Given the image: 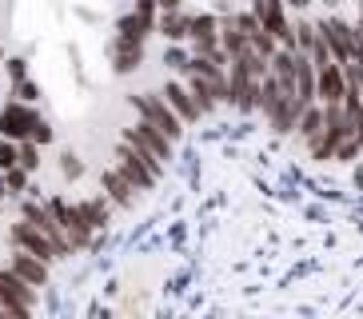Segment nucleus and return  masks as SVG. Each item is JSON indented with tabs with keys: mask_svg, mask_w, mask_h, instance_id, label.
<instances>
[{
	"mask_svg": "<svg viewBox=\"0 0 363 319\" xmlns=\"http://www.w3.org/2000/svg\"><path fill=\"white\" fill-rule=\"evenodd\" d=\"M0 308L9 319H33L40 311V287L24 284L12 267L0 264Z\"/></svg>",
	"mask_w": 363,
	"mask_h": 319,
	"instance_id": "7ed1b4c3",
	"label": "nucleus"
},
{
	"mask_svg": "<svg viewBox=\"0 0 363 319\" xmlns=\"http://www.w3.org/2000/svg\"><path fill=\"white\" fill-rule=\"evenodd\" d=\"M80 203V212H84V220L96 228V232H108V223H112V200H108L104 191L100 196H84V200H76Z\"/></svg>",
	"mask_w": 363,
	"mask_h": 319,
	"instance_id": "a211bd4d",
	"label": "nucleus"
},
{
	"mask_svg": "<svg viewBox=\"0 0 363 319\" xmlns=\"http://www.w3.org/2000/svg\"><path fill=\"white\" fill-rule=\"evenodd\" d=\"M188 28H192V12L188 9H160L156 12V32L172 44L188 40Z\"/></svg>",
	"mask_w": 363,
	"mask_h": 319,
	"instance_id": "2eb2a0df",
	"label": "nucleus"
},
{
	"mask_svg": "<svg viewBox=\"0 0 363 319\" xmlns=\"http://www.w3.org/2000/svg\"><path fill=\"white\" fill-rule=\"evenodd\" d=\"M160 9H184V0H156Z\"/></svg>",
	"mask_w": 363,
	"mask_h": 319,
	"instance_id": "c756f323",
	"label": "nucleus"
},
{
	"mask_svg": "<svg viewBox=\"0 0 363 319\" xmlns=\"http://www.w3.org/2000/svg\"><path fill=\"white\" fill-rule=\"evenodd\" d=\"M120 140H128L132 148H144V152H152V156L160 160L164 168H168L172 160H176V144H172L168 136H164L156 124H148V120L140 116L136 124H128V128H120Z\"/></svg>",
	"mask_w": 363,
	"mask_h": 319,
	"instance_id": "423d86ee",
	"label": "nucleus"
},
{
	"mask_svg": "<svg viewBox=\"0 0 363 319\" xmlns=\"http://www.w3.org/2000/svg\"><path fill=\"white\" fill-rule=\"evenodd\" d=\"M4 200H9V191H4V180H0V203H4Z\"/></svg>",
	"mask_w": 363,
	"mask_h": 319,
	"instance_id": "2f4dec72",
	"label": "nucleus"
},
{
	"mask_svg": "<svg viewBox=\"0 0 363 319\" xmlns=\"http://www.w3.org/2000/svg\"><path fill=\"white\" fill-rule=\"evenodd\" d=\"M284 4H288V9H308L311 0H284Z\"/></svg>",
	"mask_w": 363,
	"mask_h": 319,
	"instance_id": "7c9ffc66",
	"label": "nucleus"
},
{
	"mask_svg": "<svg viewBox=\"0 0 363 319\" xmlns=\"http://www.w3.org/2000/svg\"><path fill=\"white\" fill-rule=\"evenodd\" d=\"M359 152H363V144H359L355 136H347V140H340V144H335V156H331V160H343V164H352Z\"/></svg>",
	"mask_w": 363,
	"mask_h": 319,
	"instance_id": "bb28decb",
	"label": "nucleus"
},
{
	"mask_svg": "<svg viewBox=\"0 0 363 319\" xmlns=\"http://www.w3.org/2000/svg\"><path fill=\"white\" fill-rule=\"evenodd\" d=\"M40 108L36 104H24V100H4L0 104V136L9 140H28V132H33L36 124H40Z\"/></svg>",
	"mask_w": 363,
	"mask_h": 319,
	"instance_id": "0eeeda50",
	"label": "nucleus"
},
{
	"mask_svg": "<svg viewBox=\"0 0 363 319\" xmlns=\"http://www.w3.org/2000/svg\"><path fill=\"white\" fill-rule=\"evenodd\" d=\"M188 56H192V52H188V44H172V40H168V48H164L160 64L168 68V72H176V76H180L184 68H188Z\"/></svg>",
	"mask_w": 363,
	"mask_h": 319,
	"instance_id": "b1692460",
	"label": "nucleus"
},
{
	"mask_svg": "<svg viewBox=\"0 0 363 319\" xmlns=\"http://www.w3.org/2000/svg\"><path fill=\"white\" fill-rule=\"evenodd\" d=\"M343 88H347V80H343V64H323V68H315V104H340L343 100Z\"/></svg>",
	"mask_w": 363,
	"mask_h": 319,
	"instance_id": "4468645a",
	"label": "nucleus"
},
{
	"mask_svg": "<svg viewBox=\"0 0 363 319\" xmlns=\"http://www.w3.org/2000/svg\"><path fill=\"white\" fill-rule=\"evenodd\" d=\"M0 72L9 76V80H21V76H28L33 68H28V56H4V64H0Z\"/></svg>",
	"mask_w": 363,
	"mask_h": 319,
	"instance_id": "a878e982",
	"label": "nucleus"
},
{
	"mask_svg": "<svg viewBox=\"0 0 363 319\" xmlns=\"http://www.w3.org/2000/svg\"><path fill=\"white\" fill-rule=\"evenodd\" d=\"M16 164H21L28 176H36V172H40V164H44L40 144H33V140H16Z\"/></svg>",
	"mask_w": 363,
	"mask_h": 319,
	"instance_id": "412c9836",
	"label": "nucleus"
},
{
	"mask_svg": "<svg viewBox=\"0 0 363 319\" xmlns=\"http://www.w3.org/2000/svg\"><path fill=\"white\" fill-rule=\"evenodd\" d=\"M180 80L188 84V92H192V100L200 104L203 116H212L216 108L228 104V68H216V72H184Z\"/></svg>",
	"mask_w": 363,
	"mask_h": 319,
	"instance_id": "39448f33",
	"label": "nucleus"
},
{
	"mask_svg": "<svg viewBox=\"0 0 363 319\" xmlns=\"http://www.w3.org/2000/svg\"><path fill=\"white\" fill-rule=\"evenodd\" d=\"M4 267H12L16 276L24 279V284H33V287H48L52 284V264H44L40 255H33V252H24V247H12L9 252V259H4Z\"/></svg>",
	"mask_w": 363,
	"mask_h": 319,
	"instance_id": "9b49d317",
	"label": "nucleus"
},
{
	"mask_svg": "<svg viewBox=\"0 0 363 319\" xmlns=\"http://www.w3.org/2000/svg\"><path fill=\"white\" fill-rule=\"evenodd\" d=\"M247 44H252V48H256L259 56H272V52L279 48V44H276V36H272V32H267L264 24H256V28L247 32Z\"/></svg>",
	"mask_w": 363,
	"mask_h": 319,
	"instance_id": "393cba45",
	"label": "nucleus"
},
{
	"mask_svg": "<svg viewBox=\"0 0 363 319\" xmlns=\"http://www.w3.org/2000/svg\"><path fill=\"white\" fill-rule=\"evenodd\" d=\"M128 104L136 108V116H144L148 124L160 128L172 144H180V140H184V132H188V128H184V120L172 112V104L164 100V92H132Z\"/></svg>",
	"mask_w": 363,
	"mask_h": 319,
	"instance_id": "20e7f679",
	"label": "nucleus"
},
{
	"mask_svg": "<svg viewBox=\"0 0 363 319\" xmlns=\"http://www.w3.org/2000/svg\"><path fill=\"white\" fill-rule=\"evenodd\" d=\"M0 180H4V191H9V196H24V191H28V184H33V176H28L21 164H12V168L0 172Z\"/></svg>",
	"mask_w": 363,
	"mask_h": 319,
	"instance_id": "5701e85b",
	"label": "nucleus"
},
{
	"mask_svg": "<svg viewBox=\"0 0 363 319\" xmlns=\"http://www.w3.org/2000/svg\"><path fill=\"white\" fill-rule=\"evenodd\" d=\"M56 168H60V176H65V184H76L84 180V160H80V152L76 148H60V160H56Z\"/></svg>",
	"mask_w": 363,
	"mask_h": 319,
	"instance_id": "aec40b11",
	"label": "nucleus"
},
{
	"mask_svg": "<svg viewBox=\"0 0 363 319\" xmlns=\"http://www.w3.org/2000/svg\"><path fill=\"white\" fill-rule=\"evenodd\" d=\"M9 244L12 247H24V252H33V255H40L44 264H60V252L52 247V240H48L36 223L21 220V216L9 223Z\"/></svg>",
	"mask_w": 363,
	"mask_h": 319,
	"instance_id": "1a4fd4ad",
	"label": "nucleus"
},
{
	"mask_svg": "<svg viewBox=\"0 0 363 319\" xmlns=\"http://www.w3.org/2000/svg\"><path fill=\"white\" fill-rule=\"evenodd\" d=\"M12 164H16V140L0 136V172H4V168H12Z\"/></svg>",
	"mask_w": 363,
	"mask_h": 319,
	"instance_id": "c85d7f7f",
	"label": "nucleus"
},
{
	"mask_svg": "<svg viewBox=\"0 0 363 319\" xmlns=\"http://www.w3.org/2000/svg\"><path fill=\"white\" fill-rule=\"evenodd\" d=\"M144 56H148V40H116L112 36V44H108V60H112V72L116 76L140 72Z\"/></svg>",
	"mask_w": 363,
	"mask_h": 319,
	"instance_id": "f8f14e48",
	"label": "nucleus"
},
{
	"mask_svg": "<svg viewBox=\"0 0 363 319\" xmlns=\"http://www.w3.org/2000/svg\"><path fill=\"white\" fill-rule=\"evenodd\" d=\"M164 100L172 104V112L184 120V128H192V124H200L203 120V112H200V104L192 100V92H188V84H184L180 76H172V80H164Z\"/></svg>",
	"mask_w": 363,
	"mask_h": 319,
	"instance_id": "ddd939ff",
	"label": "nucleus"
},
{
	"mask_svg": "<svg viewBox=\"0 0 363 319\" xmlns=\"http://www.w3.org/2000/svg\"><path fill=\"white\" fill-rule=\"evenodd\" d=\"M315 28H320L323 44L331 48V60H335V64L352 60V52H355V44H352L355 24H347L343 16H323V21H315Z\"/></svg>",
	"mask_w": 363,
	"mask_h": 319,
	"instance_id": "9d476101",
	"label": "nucleus"
},
{
	"mask_svg": "<svg viewBox=\"0 0 363 319\" xmlns=\"http://www.w3.org/2000/svg\"><path fill=\"white\" fill-rule=\"evenodd\" d=\"M9 96L12 100H24V104H40V84L33 80V72L28 76H21V80H9Z\"/></svg>",
	"mask_w": 363,
	"mask_h": 319,
	"instance_id": "4be33fe9",
	"label": "nucleus"
},
{
	"mask_svg": "<svg viewBox=\"0 0 363 319\" xmlns=\"http://www.w3.org/2000/svg\"><path fill=\"white\" fill-rule=\"evenodd\" d=\"M0 319H9V315H4V308H0Z\"/></svg>",
	"mask_w": 363,
	"mask_h": 319,
	"instance_id": "f704fd0d",
	"label": "nucleus"
},
{
	"mask_svg": "<svg viewBox=\"0 0 363 319\" xmlns=\"http://www.w3.org/2000/svg\"><path fill=\"white\" fill-rule=\"evenodd\" d=\"M100 191L112 200V208H132V203L140 200V191L132 188V180H124L116 168H104V172H100Z\"/></svg>",
	"mask_w": 363,
	"mask_h": 319,
	"instance_id": "dca6fc26",
	"label": "nucleus"
},
{
	"mask_svg": "<svg viewBox=\"0 0 363 319\" xmlns=\"http://www.w3.org/2000/svg\"><path fill=\"white\" fill-rule=\"evenodd\" d=\"M208 36H220V16H216V12H192L188 40H208ZM188 40H184V44H188Z\"/></svg>",
	"mask_w": 363,
	"mask_h": 319,
	"instance_id": "6ab92c4d",
	"label": "nucleus"
},
{
	"mask_svg": "<svg viewBox=\"0 0 363 319\" xmlns=\"http://www.w3.org/2000/svg\"><path fill=\"white\" fill-rule=\"evenodd\" d=\"M44 203H48V212L56 216V223L65 228L72 252H96V247L104 244V240H100L104 232H96V228L84 220V212H80L76 200H68V196H44Z\"/></svg>",
	"mask_w": 363,
	"mask_h": 319,
	"instance_id": "f03ea898",
	"label": "nucleus"
},
{
	"mask_svg": "<svg viewBox=\"0 0 363 319\" xmlns=\"http://www.w3.org/2000/svg\"><path fill=\"white\" fill-rule=\"evenodd\" d=\"M28 140H33V144H40V148H48V144H56V128L48 124V120H40V124L28 132Z\"/></svg>",
	"mask_w": 363,
	"mask_h": 319,
	"instance_id": "cd10ccee",
	"label": "nucleus"
},
{
	"mask_svg": "<svg viewBox=\"0 0 363 319\" xmlns=\"http://www.w3.org/2000/svg\"><path fill=\"white\" fill-rule=\"evenodd\" d=\"M4 56H9V52H4V48H0V64H4Z\"/></svg>",
	"mask_w": 363,
	"mask_h": 319,
	"instance_id": "473e14b6",
	"label": "nucleus"
},
{
	"mask_svg": "<svg viewBox=\"0 0 363 319\" xmlns=\"http://www.w3.org/2000/svg\"><path fill=\"white\" fill-rule=\"evenodd\" d=\"M256 96H259V76H252L240 60H228V104L235 112H256Z\"/></svg>",
	"mask_w": 363,
	"mask_h": 319,
	"instance_id": "6e6552de",
	"label": "nucleus"
},
{
	"mask_svg": "<svg viewBox=\"0 0 363 319\" xmlns=\"http://www.w3.org/2000/svg\"><path fill=\"white\" fill-rule=\"evenodd\" d=\"M323 4H340V0H323Z\"/></svg>",
	"mask_w": 363,
	"mask_h": 319,
	"instance_id": "72a5a7b5",
	"label": "nucleus"
},
{
	"mask_svg": "<svg viewBox=\"0 0 363 319\" xmlns=\"http://www.w3.org/2000/svg\"><path fill=\"white\" fill-rule=\"evenodd\" d=\"M112 168L124 176V180H132V188L144 196V191H156L164 180V164L152 152L144 148H132L128 140H116V148H112Z\"/></svg>",
	"mask_w": 363,
	"mask_h": 319,
	"instance_id": "f257e3e1",
	"label": "nucleus"
},
{
	"mask_svg": "<svg viewBox=\"0 0 363 319\" xmlns=\"http://www.w3.org/2000/svg\"><path fill=\"white\" fill-rule=\"evenodd\" d=\"M152 32H156V21L140 16L136 9L116 16V40H152Z\"/></svg>",
	"mask_w": 363,
	"mask_h": 319,
	"instance_id": "f3484780",
	"label": "nucleus"
}]
</instances>
